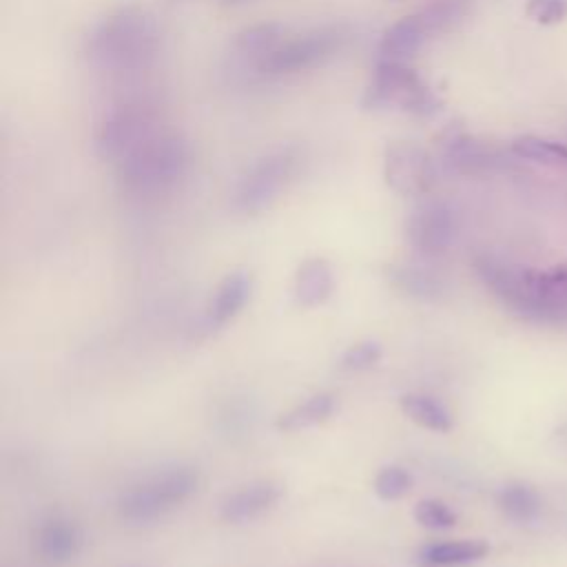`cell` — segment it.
<instances>
[{"mask_svg": "<svg viewBox=\"0 0 567 567\" xmlns=\"http://www.w3.org/2000/svg\"><path fill=\"white\" fill-rule=\"evenodd\" d=\"M162 42L153 13L126 4L104 16L86 35L84 55L91 66L104 73H133L146 69Z\"/></svg>", "mask_w": 567, "mask_h": 567, "instance_id": "1", "label": "cell"}, {"mask_svg": "<svg viewBox=\"0 0 567 567\" xmlns=\"http://www.w3.org/2000/svg\"><path fill=\"white\" fill-rule=\"evenodd\" d=\"M476 272L520 317L538 321L567 317V261L534 270L494 257H481L476 259Z\"/></svg>", "mask_w": 567, "mask_h": 567, "instance_id": "2", "label": "cell"}, {"mask_svg": "<svg viewBox=\"0 0 567 567\" xmlns=\"http://www.w3.org/2000/svg\"><path fill=\"white\" fill-rule=\"evenodd\" d=\"M190 144L184 135L162 128L115 164L120 186L135 197L171 193L190 171Z\"/></svg>", "mask_w": 567, "mask_h": 567, "instance_id": "3", "label": "cell"}, {"mask_svg": "<svg viewBox=\"0 0 567 567\" xmlns=\"http://www.w3.org/2000/svg\"><path fill=\"white\" fill-rule=\"evenodd\" d=\"M199 485L202 474L195 465L173 463L159 467L120 492L115 514L131 527L153 525L188 503L197 494Z\"/></svg>", "mask_w": 567, "mask_h": 567, "instance_id": "4", "label": "cell"}, {"mask_svg": "<svg viewBox=\"0 0 567 567\" xmlns=\"http://www.w3.org/2000/svg\"><path fill=\"white\" fill-rule=\"evenodd\" d=\"M162 115L148 97L124 100L111 106L95 126V153L111 164H120L137 146L162 131Z\"/></svg>", "mask_w": 567, "mask_h": 567, "instance_id": "5", "label": "cell"}, {"mask_svg": "<svg viewBox=\"0 0 567 567\" xmlns=\"http://www.w3.org/2000/svg\"><path fill=\"white\" fill-rule=\"evenodd\" d=\"M350 42V27L321 24L297 35H286L261 62L257 78H284L326 64Z\"/></svg>", "mask_w": 567, "mask_h": 567, "instance_id": "6", "label": "cell"}, {"mask_svg": "<svg viewBox=\"0 0 567 567\" xmlns=\"http://www.w3.org/2000/svg\"><path fill=\"white\" fill-rule=\"evenodd\" d=\"M363 106L372 111L430 115L439 109V100L410 62L377 60L363 93Z\"/></svg>", "mask_w": 567, "mask_h": 567, "instance_id": "7", "label": "cell"}, {"mask_svg": "<svg viewBox=\"0 0 567 567\" xmlns=\"http://www.w3.org/2000/svg\"><path fill=\"white\" fill-rule=\"evenodd\" d=\"M297 168L299 153L295 146H281L255 159L235 184V210L241 215H259L270 208L288 188Z\"/></svg>", "mask_w": 567, "mask_h": 567, "instance_id": "8", "label": "cell"}, {"mask_svg": "<svg viewBox=\"0 0 567 567\" xmlns=\"http://www.w3.org/2000/svg\"><path fill=\"white\" fill-rule=\"evenodd\" d=\"M434 162L416 144L408 140H396L385 146L383 153V177L385 184L399 195H423L434 184Z\"/></svg>", "mask_w": 567, "mask_h": 567, "instance_id": "9", "label": "cell"}, {"mask_svg": "<svg viewBox=\"0 0 567 567\" xmlns=\"http://www.w3.org/2000/svg\"><path fill=\"white\" fill-rule=\"evenodd\" d=\"M31 549L47 563H71L84 549V529L69 514L49 512L31 529Z\"/></svg>", "mask_w": 567, "mask_h": 567, "instance_id": "10", "label": "cell"}, {"mask_svg": "<svg viewBox=\"0 0 567 567\" xmlns=\"http://www.w3.org/2000/svg\"><path fill=\"white\" fill-rule=\"evenodd\" d=\"M456 235L454 213L441 202H425L416 206L405 224L410 246L421 255H441L450 248Z\"/></svg>", "mask_w": 567, "mask_h": 567, "instance_id": "11", "label": "cell"}, {"mask_svg": "<svg viewBox=\"0 0 567 567\" xmlns=\"http://www.w3.org/2000/svg\"><path fill=\"white\" fill-rule=\"evenodd\" d=\"M284 496V485L275 478L250 481L219 503V518L228 525H246L270 512Z\"/></svg>", "mask_w": 567, "mask_h": 567, "instance_id": "12", "label": "cell"}, {"mask_svg": "<svg viewBox=\"0 0 567 567\" xmlns=\"http://www.w3.org/2000/svg\"><path fill=\"white\" fill-rule=\"evenodd\" d=\"M286 38V27L279 22H261L239 31L230 44V64L244 73H259L266 55Z\"/></svg>", "mask_w": 567, "mask_h": 567, "instance_id": "13", "label": "cell"}, {"mask_svg": "<svg viewBox=\"0 0 567 567\" xmlns=\"http://www.w3.org/2000/svg\"><path fill=\"white\" fill-rule=\"evenodd\" d=\"M252 292V277L248 270H233L228 272L217 288L213 290L208 306H206V321L208 326L221 328L233 321L244 306L248 303Z\"/></svg>", "mask_w": 567, "mask_h": 567, "instance_id": "14", "label": "cell"}, {"mask_svg": "<svg viewBox=\"0 0 567 567\" xmlns=\"http://www.w3.org/2000/svg\"><path fill=\"white\" fill-rule=\"evenodd\" d=\"M430 38L432 35L427 33L419 13H410L383 31L377 47V60L410 62Z\"/></svg>", "mask_w": 567, "mask_h": 567, "instance_id": "15", "label": "cell"}, {"mask_svg": "<svg viewBox=\"0 0 567 567\" xmlns=\"http://www.w3.org/2000/svg\"><path fill=\"white\" fill-rule=\"evenodd\" d=\"M334 292V272L323 257H310L299 264L295 272L292 295L301 308L323 306Z\"/></svg>", "mask_w": 567, "mask_h": 567, "instance_id": "16", "label": "cell"}, {"mask_svg": "<svg viewBox=\"0 0 567 567\" xmlns=\"http://www.w3.org/2000/svg\"><path fill=\"white\" fill-rule=\"evenodd\" d=\"M489 551L485 540L467 538V540H439L427 543L416 551L419 567H458L470 565Z\"/></svg>", "mask_w": 567, "mask_h": 567, "instance_id": "17", "label": "cell"}, {"mask_svg": "<svg viewBox=\"0 0 567 567\" xmlns=\"http://www.w3.org/2000/svg\"><path fill=\"white\" fill-rule=\"evenodd\" d=\"M337 410V396L332 392H317L299 401L290 410L277 416L275 427L279 432H301L326 423Z\"/></svg>", "mask_w": 567, "mask_h": 567, "instance_id": "18", "label": "cell"}, {"mask_svg": "<svg viewBox=\"0 0 567 567\" xmlns=\"http://www.w3.org/2000/svg\"><path fill=\"white\" fill-rule=\"evenodd\" d=\"M388 279L392 288H396L401 295L414 299V301H434L443 295L441 281L430 272L427 268L419 264H392L388 268Z\"/></svg>", "mask_w": 567, "mask_h": 567, "instance_id": "19", "label": "cell"}, {"mask_svg": "<svg viewBox=\"0 0 567 567\" xmlns=\"http://www.w3.org/2000/svg\"><path fill=\"white\" fill-rule=\"evenodd\" d=\"M399 405L403 410V414L416 423L423 430L430 432H439V434H447L454 427V419L452 412L447 410L445 403H441L436 396L432 394H423V392H408L399 399Z\"/></svg>", "mask_w": 567, "mask_h": 567, "instance_id": "20", "label": "cell"}, {"mask_svg": "<svg viewBox=\"0 0 567 567\" xmlns=\"http://www.w3.org/2000/svg\"><path fill=\"white\" fill-rule=\"evenodd\" d=\"M496 503H498L501 512L514 523H532L540 512L536 492L520 483H509V485L501 487Z\"/></svg>", "mask_w": 567, "mask_h": 567, "instance_id": "21", "label": "cell"}, {"mask_svg": "<svg viewBox=\"0 0 567 567\" xmlns=\"http://www.w3.org/2000/svg\"><path fill=\"white\" fill-rule=\"evenodd\" d=\"M512 151L525 159L554 166V168H567V146L547 137L538 135H523L512 142Z\"/></svg>", "mask_w": 567, "mask_h": 567, "instance_id": "22", "label": "cell"}, {"mask_svg": "<svg viewBox=\"0 0 567 567\" xmlns=\"http://www.w3.org/2000/svg\"><path fill=\"white\" fill-rule=\"evenodd\" d=\"M470 9V0H432L423 9H419V18L423 20L427 33L434 38L458 24Z\"/></svg>", "mask_w": 567, "mask_h": 567, "instance_id": "23", "label": "cell"}, {"mask_svg": "<svg viewBox=\"0 0 567 567\" xmlns=\"http://www.w3.org/2000/svg\"><path fill=\"white\" fill-rule=\"evenodd\" d=\"M414 485V476L408 467L403 465H396V463H390V465H383L374 481H372V489L374 494L385 501V503H392V501H399L403 498Z\"/></svg>", "mask_w": 567, "mask_h": 567, "instance_id": "24", "label": "cell"}, {"mask_svg": "<svg viewBox=\"0 0 567 567\" xmlns=\"http://www.w3.org/2000/svg\"><path fill=\"white\" fill-rule=\"evenodd\" d=\"M412 516L421 527L432 529V532H443V529H450L456 525V514L441 498L419 501L412 509Z\"/></svg>", "mask_w": 567, "mask_h": 567, "instance_id": "25", "label": "cell"}, {"mask_svg": "<svg viewBox=\"0 0 567 567\" xmlns=\"http://www.w3.org/2000/svg\"><path fill=\"white\" fill-rule=\"evenodd\" d=\"M383 357V348L374 339H361L346 348V352L339 359L341 370L346 372H365L372 370Z\"/></svg>", "mask_w": 567, "mask_h": 567, "instance_id": "26", "label": "cell"}, {"mask_svg": "<svg viewBox=\"0 0 567 567\" xmlns=\"http://www.w3.org/2000/svg\"><path fill=\"white\" fill-rule=\"evenodd\" d=\"M525 13L538 24H558L567 20V0H527Z\"/></svg>", "mask_w": 567, "mask_h": 567, "instance_id": "27", "label": "cell"}, {"mask_svg": "<svg viewBox=\"0 0 567 567\" xmlns=\"http://www.w3.org/2000/svg\"><path fill=\"white\" fill-rule=\"evenodd\" d=\"M221 2H226V4H239V2H246V0H221Z\"/></svg>", "mask_w": 567, "mask_h": 567, "instance_id": "28", "label": "cell"}, {"mask_svg": "<svg viewBox=\"0 0 567 567\" xmlns=\"http://www.w3.org/2000/svg\"><path fill=\"white\" fill-rule=\"evenodd\" d=\"M124 567H151V565H135V563H133V565H124Z\"/></svg>", "mask_w": 567, "mask_h": 567, "instance_id": "29", "label": "cell"}]
</instances>
